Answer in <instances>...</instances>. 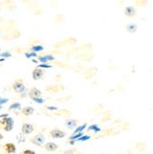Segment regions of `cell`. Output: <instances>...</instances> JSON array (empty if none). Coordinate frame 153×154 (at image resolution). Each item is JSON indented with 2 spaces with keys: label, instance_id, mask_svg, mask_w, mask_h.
Segmentation results:
<instances>
[{
  "label": "cell",
  "instance_id": "1",
  "mask_svg": "<svg viewBox=\"0 0 153 154\" xmlns=\"http://www.w3.org/2000/svg\"><path fill=\"white\" fill-rule=\"evenodd\" d=\"M0 128H1L4 131L9 132L13 129L14 128V120L12 117L6 116L2 117L0 119Z\"/></svg>",
  "mask_w": 153,
  "mask_h": 154
},
{
  "label": "cell",
  "instance_id": "2",
  "mask_svg": "<svg viewBox=\"0 0 153 154\" xmlns=\"http://www.w3.org/2000/svg\"><path fill=\"white\" fill-rule=\"evenodd\" d=\"M12 89H13L14 91H16L17 93H22L25 91L26 86H25L24 82L21 79H18V80H16L15 82L13 83Z\"/></svg>",
  "mask_w": 153,
  "mask_h": 154
},
{
  "label": "cell",
  "instance_id": "3",
  "mask_svg": "<svg viewBox=\"0 0 153 154\" xmlns=\"http://www.w3.org/2000/svg\"><path fill=\"white\" fill-rule=\"evenodd\" d=\"M44 141H45V137H44L43 134H37L31 138V142L36 146H39V147L43 146Z\"/></svg>",
  "mask_w": 153,
  "mask_h": 154
},
{
  "label": "cell",
  "instance_id": "4",
  "mask_svg": "<svg viewBox=\"0 0 153 154\" xmlns=\"http://www.w3.org/2000/svg\"><path fill=\"white\" fill-rule=\"evenodd\" d=\"M44 75V70L41 68H39V67H36L33 69V71L32 73V79L34 80H39V79H43Z\"/></svg>",
  "mask_w": 153,
  "mask_h": 154
},
{
  "label": "cell",
  "instance_id": "5",
  "mask_svg": "<svg viewBox=\"0 0 153 154\" xmlns=\"http://www.w3.org/2000/svg\"><path fill=\"white\" fill-rule=\"evenodd\" d=\"M29 96L31 97V99L33 100L34 102L38 99H40L41 96V91L40 90H38L37 88H32L30 92H29Z\"/></svg>",
  "mask_w": 153,
  "mask_h": 154
},
{
  "label": "cell",
  "instance_id": "6",
  "mask_svg": "<svg viewBox=\"0 0 153 154\" xmlns=\"http://www.w3.org/2000/svg\"><path fill=\"white\" fill-rule=\"evenodd\" d=\"M34 131V128H33V125H31V124H23L22 127H21V132L25 135H29L31 133H32Z\"/></svg>",
  "mask_w": 153,
  "mask_h": 154
},
{
  "label": "cell",
  "instance_id": "7",
  "mask_svg": "<svg viewBox=\"0 0 153 154\" xmlns=\"http://www.w3.org/2000/svg\"><path fill=\"white\" fill-rule=\"evenodd\" d=\"M50 136L53 138H63L66 137V133L60 129H53L50 132Z\"/></svg>",
  "mask_w": 153,
  "mask_h": 154
},
{
  "label": "cell",
  "instance_id": "8",
  "mask_svg": "<svg viewBox=\"0 0 153 154\" xmlns=\"http://www.w3.org/2000/svg\"><path fill=\"white\" fill-rule=\"evenodd\" d=\"M124 15L129 18H133L136 15V10L134 7H127L124 9Z\"/></svg>",
  "mask_w": 153,
  "mask_h": 154
},
{
  "label": "cell",
  "instance_id": "9",
  "mask_svg": "<svg viewBox=\"0 0 153 154\" xmlns=\"http://www.w3.org/2000/svg\"><path fill=\"white\" fill-rule=\"evenodd\" d=\"M44 148L47 151L49 152H53V151H55L57 149H58V145L54 142H47L45 145H44Z\"/></svg>",
  "mask_w": 153,
  "mask_h": 154
},
{
  "label": "cell",
  "instance_id": "10",
  "mask_svg": "<svg viewBox=\"0 0 153 154\" xmlns=\"http://www.w3.org/2000/svg\"><path fill=\"white\" fill-rule=\"evenodd\" d=\"M4 149H5V150H6L8 154L15 153V152H16V149H17V148H16L15 144H14V143H11V142L5 144Z\"/></svg>",
  "mask_w": 153,
  "mask_h": 154
},
{
  "label": "cell",
  "instance_id": "11",
  "mask_svg": "<svg viewBox=\"0 0 153 154\" xmlns=\"http://www.w3.org/2000/svg\"><path fill=\"white\" fill-rule=\"evenodd\" d=\"M135 148L137 152H144L147 149V145L144 141H137L135 145Z\"/></svg>",
  "mask_w": 153,
  "mask_h": 154
},
{
  "label": "cell",
  "instance_id": "12",
  "mask_svg": "<svg viewBox=\"0 0 153 154\" xmlns=\"http://www.w3.org/2000/svg\"><path fill=\"white\" fill-rule=\"evenodd\" d=\"M21 113L25 116H32L33 115L34 109H33V107H31V106H26V107H24L21 110Z\"/></svg>",
  "mask_w": 153,
  "mask_h": 154
},
{
  "label": "cell",
  "instance_id": "13",
  "mask_svg": "<svg viewBox=\"0 0 153 154\" xmlns=\"http://www.w3.org/2000/svg\"><path fill=\"white\" fill-rule=\"evenodd\" d=\"M66 125L69 128H75L77 127V121L73 119H68L66 121Z\"/></svg>",
  "mask_w": 153,
  "mask_h": 154
},
{
  "label": "cell",
  "instance_id": "14",
  "mask_svg": "<svg viewBox=\"0 0 153 154\" xmlns=\"http://www.w3.org/2000/svg\"><path fill=\"white\" fill-rule=\"evenodd\" d=\"M135 4H136V7L144 8V7H146L148 4V0H136Z\"/></svg>",
  "mask_w": 153,
  "mask_h": 154
},
{
  "label": "cell",
  "instance_id": "15",
  "mask_svg": "<svg viewBox=\"0 0 153 154\" xmlns=\"http://www.w3.org/2000/svg\"><path fill=\"white\" fill-rule=\"evenodd\" d=\"M127 32H134L136 30V24H129V25H127Z\"/></svg>",
  "mask_w": 153,
  "mask_h": 154
},
{
  "label": "cell",
  "instance_id": "16",
  "mask_svg": "<svg viewBox=\"0 0 153 154\" xmlns=\"http://www.w3.org/2000/svg\"><path fill=\"white\" fill-rule=\"evenodd\" d=\"M52 59H54V57H49V55H46V57H39V60L41 61L43 63H46L48 60H52Z\"/></svg>",
  "mask_w": 153,
  "mask_h": 154
},
{
  "label": "cell",
  "instance_id": "17",
  "mask_svg": "<svg viewBox=\"0 0 153 154\" xmlns=\"http://www.w3.org/2000/svg\"><path fill=\"white\" fill-rule=\"evenodd\" d=\"M21 105H20V103H13V104H11L10 105V107H9V110H13V109H20V107Z\"/></svg>",
  "mask_w": 153,
  "mask_h": 154
},
{
  "label": "cell",
  "instance_id": "18",
  "mask_svg": "<svg viewBox=\"0 0 153 154\" xmlns=\"http://www.w3.org/2000/svg\"><path fill=\"white\" fill-rule=\"evenodd\" d=\"M33 51H43L44 50V47L43 46H41V45H36V46H33L32 48Z\"/></svg>",
  "mask_w": 153,
  "mask_h": 154
},
{
  "label": "cell",
  "instance_id": "19",
  "mask_svg": "<svg viewBox=\"0 0 153 154\" xmlns=\"http://www.w3.org/2000/svg\"><path fill=\"white\" fill-rule=\"evenodd\" d=\"M22 154H36V152L32 149H25V150H23Z\"/></svg>",
  "mask_w": 153,
  "mask_h": 154
},
{
  "label": "cell",
  "instance_id": "20",
  "mask_svg": "<svg viewBox=\"0 0 153 154\" xmlns=\"http://www.w3.org/2000/svg\"><path fill=\"white\" fill-rule=\"evenodd\" d=\"M86 124H84V125H82V127H79V128H77V130H75V132H74V134H77L78 132H79V131H81V130H83V128H86Z\"/></svg>",
  "mask_w": 153,
  "mask_h": 154
},
{
  "label": "cell",
  "instance_id": "21",
  "mask_svg": "<svg viewBox=\"0 0 153 154\" xmlns=\"http://www.w3.org/2000/svg\"><path fill=\"white\" fill-rule=\"evenodd\" d=\"M64 154H76V149H67L64 152Z\"/></svg>",
  "mask_w": 153,
  "mask_h": 154
},
{
  "label": "cell",
  "instance_id": "22",
  "mask_svg": "<svg viewBox=\"0 0 153 154\" xmlns=\"http://www.w3.org/2000/svg\"><path fill=\"white\" fill-rule=\"evenodd\" d=\"M38 67H39V68H41V67L50 68V67H52V66H50V65H46V64H43V65H40V66H38Z\"/></svg>",
  "mask_w": 153,
  "mask_h": 154
},
{
  "label": "cell",
  "instance_id": "23",
  "mask_svg": "<svg viewBox=\"0 0 153 154\" xmlns=\"http://www.w3.org/2000/svg\"><path fill=\"white\" fill-rule=\"evenodd\" d=\"M128 128H129V124L124 123V130H128Z\"/></svg>",
  "mask_w": 153,
  "mask_h": 154
},
{
  "label": "cell",
  "instance_id": "24",
  "mask_svg": "<svg viewBox=\"0 0 153 154\" xmlns=\"http://www.w3.org/2000/svg\"><path fill=\"white\" fill-rule=\"evenodd\" d=\"M59 90H60V87H59V86H57V87L55 86V87H53V88H52V91H55V92L58 91Z\"/></svg>",
  "mask_w": 153,
  "mask_h": 154
},
{
  "label": "cell",
  "instance_id": "25",
  "mask_svg": "<svg viewBox=\"0 0 153 154\" xmlns=\"http://www.w3.org/2000/svg\"><path fill=\"white\" fill-rule=\"evenodd\" d=\"M4 138V137H3V135L0 133V140H1V139H3Z\"/></svg>",
  "mask_w": 153,
  "mask_h": 154
},
{
  "label": "cell",
  "instance_id": "26",
  "mask_svg": "<svg viewBox=\"0 0 153 154\" xmlns=\"http://www.w3.org/2000/svg\"><path fill=\"white\" fill-rule=\"evenodd\" d=\"M2 108V104H0V109H1Z\"/></svg>",
  "mask_w": 153,
  "mask_h": 154
},
{
  "label": "cell",
  "instance_id": "27",
  "mask_svg": "<svg viewBox=\"0 0 153 154\" xmlns=\"http://www.w3.org/2000/svg\"><path fill=\"white\" fill-rule=\"evenodd\" d=\"M0 101H1V98H0Z\"/></svg>",
  "mask_w": 153,
  "mask_h": 154
}]
</instances>
